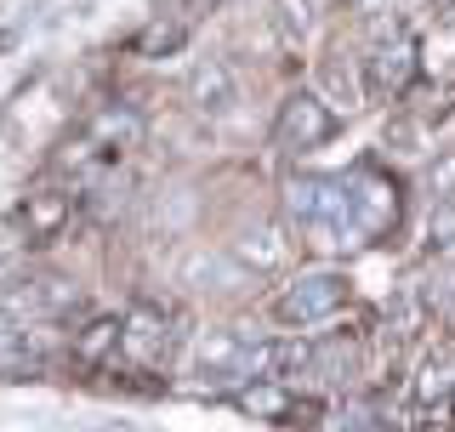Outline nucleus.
<instances>
[{"label":"nucleus","instance_id":"16","mask_svg":"<svg viewBox=\"0 0 455 432\" xmlns=\"http://www.w3.org/2000/svg\"><path fill=\"white\" fill-rule=\"evenodd\" d=\"M353 6H387V0H353Z\"/></svg>","mask_w":455,"mask_h":432},{"label":"nucleus","instance_id":"9","mask_svg":"<svg viewBox=\"0 0 455 432\" xmlns=\"http://www.w3.org/2000/svg\"><path fill=\"white\" fill-rule=\"evenodd\" d=\"M182 46H188V18H171V12L148 18V23L137 28V40H132L137 57H177Z\"/></svg>","mask_w":455,"mask_h":432},{"label":"nucleus","instance_id":"8","mask_svg":"<svg viewBox=\"0 0 455 432\" xmlns=\"http://www.w3.org/2000/svg\"><path fill=\"white\" fill-rule=\"evenodd\" d=\"M80 137L92 142V148L103 154V165H108V160H120L125 148H137V142H142V114H137V108H120V103H114V108H103V114H97V120L85 125Z\"/></svg>","mask_w":455,"mask_h":432},{"label":"nucleus","instance_id":"7","mask_svg":"<svg viewBox=\"0 0 455 432\" xmlns=\"http://www.w3.org/2000/svg\"><path fill=\"white\" fill-rule=\"evenodd\" d=\"M347 205H353V222H359L364 239L387 234L398 222V188L387 177H376V171H359V177H347Z\"/></svg>","mask_w":455,"mask_h":432},{"label":"nucleus","instance_id":"1","mask_svg":"<svg viewBox=\"0 0 455 432\" xmlns=\"http://www.w3.org/2000/svg\"><path fill=\"white\" fill-rule=\"evenodd\" d=\"M341 308H347V279H341L336 268H307V273H296V279L274 296V319L296 324V330L336 319Z\"/></svg>","mask_w":455,"mask_h":432},{"label":"nucleus","instance_id":"13","mask_svg":"<svg viewBox=\"0 0 455 432\" xmlns=\"http://www.w3.org/2000/svg\"><path fill=\"white\" fill-rule=\"evenodd\" d=\"M279 251H284V244H279L274 228H256V234L239 244V256H245L251 268H274V262H279Z\"/></svg>","mask_w":455,"mask_h":432},{"label":"nucleus","instance_id":"5","mask_svg":"<svg viewBox=\"0 0 455 432\" xmlns=\"http://www.w3.org/2000/svg\"><path fill=\"white\" fill-rule=\"evenodd\" d=\"M239 97H245V85H239V75H234V63H228V57H205V63H194V75H188V103H194V114L222 120V114L239 108Z\"/></svg>","mask_w":455,"mask_h":432},{"label":"nucleus","instance_id":"11","mask_svg":"<svg viewBox=\"0 0 455 432\" xmlns=\"http://www.w3.org/2000/svg\"><path fill=\"white\" fill-rule=\"evenodd\" d=\"M68 353H75L80 364H103L108 353H120V319H114V313L108 319H92L75 341H68Z\"/></svg>","mask_w":455,"mask_h":432},{"label":"nucleus","instance_id":"6","mask_svg":"<svg viewBox=\"0 0 455 432\" xmlns=\"http://www.w3.org/2000/svg\"><path fill=\"white\" fill-rule=\"evenodd\" d=\"M171 341H177V330H171V319L160 308H132L120 319V353L132 358V364H165L171 358Z\"/></svg>","mask_w":455,"mask_h":432},{"label":"nucleus","instance_id":"10","mask_svg":"<svg viewBox=\"0 0 455 432\" xmlns=\"http://www.w3.org/2000/svg\"><path fill=\"white\" fill-rule=\"evenodd\" d=\"M319 85H324V103L331 108H359L364 103V75L347 57H331V63L319 68Z\"/></svg>","mask_w":455,"mask_h":432},{"label":"nucleus","instance_id":"4","mask_svg":"<svg viewBox=\"0 0 455 432\" xmlns=\"http://www.w3.org/2000/svg\"><path fill=\"white\" fill-rule=\"evenodd\" d=\"M75 188H35V194H23L18 199V211H12V228L28 239V244H46V239H57L68 222H75Z\"/></svg>","mask_w":455,"mask_h":432},{"label":"nucleus","instance_id":"15","mask_svg":"<svg viewBox=\"0 0 455 432\" xmlns=\"http://www.w3.org/2000/svg\"><path fill=\"white\" fill-rule=\"evenodd\" d=\"M427 432H455V421H450V415H433V421H427Z\"/></svg>","mask_w":455,"mask_h":432},{"label":"nucleus","instance_id":"2","mask_svg":"<svg viewBox=\"0 0 455 432\" xmlns=\"http://www.w3.org/2000/svg\"><path fill=\"white\" fill-rule=\"evenodd\" d=\"M416 68H421L416 35H404V28H387V35H381L376 46L364 52V63H359L364 97H404L410 85H416Z\"/></svg>","mask_w":455,"mask_h":432},{"label":"nucleus","instance_id":"12","mask_svg":"<svg viewBox=\"0 0 455 432\" xmlns=\"http://www.w3.org/2000/svg\"><path fill=\"white\" fill-rule=\"evenodd\" d=\"M313 23H319V0H279V28L291 40H307Z\"/></svg>","mask_w":455,"mask_h":432},{"label":"nucleus","instance_id":"14","mask_svg":"<svg viewBox=\"0 0 455 432\" xmlns=\"http://www.w3.org/2000/svg\"><path fill=\"white\" fill-rule=\"evenodd\" d=\"M217 6H222V0H182V18H188V23H194V18H211Z\"/></svg>","mask_w":455,"mask_h":432},{"label":"nucleus","instance_id":"3","mask_svg":"<svg viewBox=\"0 0 455 432\" xmlns=\"http://www.w3.org/2000/svg\"><path fill=\"white\" fill-rule=\"evenodd\" d=\"M336 125H341V114L324 103L319 92H291V97H284V108H279L274 137H279V148L307 154V148H324V142L336 137Z\"/></svg>","mask_w":455,"mask_h":432}]
</instances>
